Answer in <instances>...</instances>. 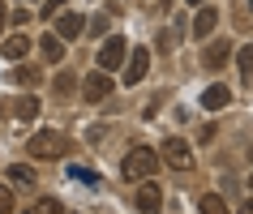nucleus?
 <instances>
[{"mask_svg": "<svg viewBox=\"0 0 253 214\" xmlns=\"http://www.w3.org/2000/svg\"><path fill=\"white\" fill-rule=\"evenodd\" d=\"M214 26H219V13H214L211 4H198V17H193V39H206Z\"/></svg>", "mask_w": 253, "mask_h": 214, "instance_id": "1a4fd4ad", "label": "nucleus"}, {"mask_svg": "<svg viewBox=\"0 0 253 214\" xmlns=\"http://www.w3.org/2000/svg\"><path fill=\"white\" fill-rule=\"evenodd\" d=\"M189 4H193V9H198V4H211V0H189Z\"/></svg>", "mask_w": 253, "mask_h": 214, "instance_id": "bb28decb", "label": "nucleus"}, {"mask_svg": "<svg viewBox=\"0 0 253 214\" xmlns=\"http://www.w3.org/2000/svg\"><path fill=\"white\" fill-rule=\"evenodd\" d=\"M202 214H227V201L219 197V193H206V197H202Z\"/></svg>", "mask_w": 253, "mask_h": 214, "instance_id": "dca6fc26", "label": "nucleus"}, {"mask_svg": "<svg viewBox=\"0 0 253 214\" xmlns=\"http://www.w3.org/2000/svg\"><path fill=\"white\" fill-rule=\"evenodd\" d=\"M9 180H13V184H35V172H30V167H22V163H13V167H9Z\"/></svg>", "mask_w": 253, "mask_h": 214, "instance_id": "f3484780", "label": "nucleus"}, {"mask_svg": "<svg viewBox=\"0 0 253 214\" xmlns=\"http://www.w3.org/2000/svg\"><path fill=\"white\" fill-rule=\"evenodd\" d=\"M155 167H159V154H155L150 146H133L129 154H125V163H120L125 180H150Z\"/></svg>", "mask_w": 253, "mask_h": 214, "instance_id": "f03ea898", "label": "nucleus"}, {"mask_svg": "<svg viewBox=\"0 0 253 214\" xmlns=\"http://www.w3.org/2000/svg\"><path fill=\"white\" fill-rule=\"evenodd\" d=\"M13 81H17V86H35V81H39V69H30V65L13 69Z\"/></svg>", "mask_w": 253, "mask_h": 214, "instance_id": "a211bd4d", "label": "nucleus"}, {"mask_svg": "<svg viewBox=\"0 0 253 214\" xmlns=\"http://www.w3.org/2000/svg\"><path fill=\"white\" fill-rule=\"evenodd\" d=\"M227 56H232V43H227V39L211 43V47H206V69H223V65H227Z\"/></svg>", "mask_w": 253, "mask_h": 214, "instance_id": "ddd939ff", "label": "nucleus"}, {"mask_svg": "<svg viewBox=\"0 0 253 214\" xmlns=\"http://www.w3.org/2000/svg\"><path fill=\"white\" fill-rule=\"evenodd\" d=\"M163 163L176 167V172H189V167H193V150H189V142H185L180 133L163 137Z\"/></svg>", "mask_w": 253, "mask_h": 214, "instance_id": "7ed1b4c3", "label": "nucleus"}, {"mask_svg": "<svg viewBox=\"0 0 253 214\" xmlns=\"http://www.w3.org/2000/svg\"><path fill=\"white\" fill-rule=\"evenodd\" d=\"M13 116H17V120H35V116H39V99H30V94H26V99H17Z\"/></svg>", "mask_w": 253, "mask_h": 214, "instance_id": "4468645a", "label": "nucleus"}, {"mask_svg": "<svg viewBox=\"0 0 253 214\" xmlns=\"http://www.w3.org/2000/svg\"><path fill=\"white\" fill-rule=\"evenodd\" d=\"M4 22H9V13H4V0H0V30H4Z\"/></svg>", "mask_w": 253, "mask_h": 214, "instance_id": "a878e982", "label": "nucleus"}, {"mask_svg": "<svg viewBox=\"0 0 253 214\" xmlns=\"http://www.w3.org/2000/svg\"><path fill=\"white\" fill-rule=\"evenodd\" d=\"M52 90H56V94H69V90H73V77H69V73H56Z\"/></svg>", "mask_w": 253, "mask_h": 214, "instance_id": "4be33fe9", "label": "nucleus"}, {"mask_svg": "<svg viewBox=\"0 0 253 214\" xmlns=\"http://www.w3.org/2000/svg\"><path fill=\"white\" fill-rule=\"evenodd\" d=\"M56 35L60 39H78V35H86V17L82 13H56Z\"/></svg>", "mask_w": 253, "mask_h": 214, "instance_id": "0eeeda50", "label": "nucleus"}, {"mask_svg": "<svg viewBox=\"0 0 253 214\" xmlns=\"http://www.w3.org/2000/svg\"><path fill=\"white\" fill-rule=\"evenodd\" d=\"M249 159H253V146H249Z\"/></svg>", "mask_w": 253, "mask_h": 214, "instance_id": "c85d7f7f", "label": "nucleus"}, {"mask_svg": "<svg viewBox=\"0 0 253 214\" xmlns=\"http://www.w3.org/2000/svg\"><path fill=\"white\" fill-rule=\"evenodd\" d=\"M65 4H69V0H43L39 13H43V17H56V13H65Z\"/></svg>", "mask_w": 253, "mask_h": 214, "instance_id": "412c9836", "label": "nucleus"}, {"mask_svg": "<svg viewBox=\"0 0 253 214\" xmlns=\"http://www.w3.org/2000/svg\"><path fill=\"white\" fill-rule=\"evenodd\" d=\"M107 94H112V73L94 69V73H86V77H82V99H86V103H103Z\"/></svg>", "mask_w": 253, "mask_h": 214, "instance_id": "20e7f679", "label": "nucleus"}, {"mask_svg": "<svg viewBox=\"0 0 253 214\" xmlns=\"http://www.w3.org/2000/svg\"><path fill=\"white\" fill-rule=\"evenodd\" d=\"M249 193H253V172H249Z\"/></svg>", "mask_w": 253, "mask_h": 214, "instance_id": "cd10ccee", "label": "nucleus"}, {"mask_svg": "<svg viewBox=\"0 0 253 214\" xmlns=\"http://www.w3.org/2000/svg\"><path fill=\"white\" fill-rule=\"evenodd\" d=\"M236 69H240V77H253V43H245L236 52Z\"/></svg>", "mask_w": 253, "mask_h": 214, "instance_id": "2eb2a0df", "label": "nucleus"}, {"mask_svg": "<svg viewBox=\"0 0 253 214\" xmlns=\"http://www.w3.org/2000/svg\"><path fill=\"white\" fill-rule=\"evenodd\" d=\"M69 150H73V142H69L60 129H43V133H35L26 142V154H30V159H65Z\"/></svg>", "mask_w": 253, "mask_h": 214, "instance_id": "f257e3e1", "label": "nucleus"}, {"mask_svg": "<svg viewBox=\"0 0 253 214\" xmlns=\"http://www.w3.org/2000/svg\"><path fill=\"white\" fill-rule=\"evenodd\" d=\"M22 4H26V0H22Z\"/></svg>", "mask_w": 253, "mask_h": 214, "instance_id": "c756f323", "label": "nucleus"}, {"mask_svg": "<svg viewBox=\"0 0 253 214\" xmlns=\"http://www.w3.org/2000/svg\"><path fill=\"white\" fill-rule=\"evenodd\" d=\"M39 47H43V60H47V65H60V60H65V39H60L56 30H52V35H43Z\"/></svg>", "mask_w": 253, "mask_h": 214, "instance_id": "9d476101", "label": "nucleus"}, {"mask_svg": "<svg viewBox=\"0 0 253 214\" xmlns=\"http://www.w3.org/2000/svg\"><path fill=\"white\" fill-rule=\"evenodd\" d=\"M159 201H163L159 184H150V180H142V188H137V210H142V214H159Z\"/></svg>", "mask_w": 253, "mask_h": 214, "instance_id": "6e6552de", "label": "nucleus"}, {"mask_svg": "<svg viewBox=\"0 0 253 214\" xmlns=\"http://www.w3.org/2000/svg\"><path fill=\"white\" fill-rule=\"evenodd\" d=\"M146 69H150V52L146 47H133L129 65H125V86H137V81L146 77Z\"/></svg>", "mask_w": 253, "mask_h": 214, "instance_id": "423d86ee", "label": "nucleus"}, {"mask_svg": "<svg viewBox=\"0 0 253 214\" xmlns=\"http://www.w3.org/2000/svg\"><path fill=\"white\" fill-rule=\"evenodd\" d=\"M236 214H253V197H249V201H240V210H236Z\"/></svg>", "mask_w": 253, "mask_h": 214, "instance_id": "393cba45", "label": "nucleus"}, {"mask_svg": "<svg viewBox=\"0 0 253 214\" xmlns=\"http://www.w3.org/2000/svg\"><path fill=\"white\" fill-rule=\"evenodd\" d=\"M232 103V90H227V86H211V90L202 94V107H206V111H219V107H227Z\"/></svg>", "mask_w": 253, "mask_h": 214, "instance_id": "f8f14e48", "label": "nucleus"}, {"mask_svg": "<svg viewBox=\"0 0 253 214\" xmlns=\"http://www.w3.org/2000/svg\"><path fill=\"white\" fill-rule=\"evenodd\" d=\"M0 214H13V188L0 184Z\"/></svg>", "mask_w": 253, "mask_h": 214, "instance_id": "aec40b11", "label": "nucleus"}, {"mask_svg": "<svg viewBox=\"0 0 253 214\" xmlns=\"http://www.w3.org/2000/svg\"><path fill=\"white\" fill-rule=\"evenodd\" d=\"M0 52L9 56V60H26V56H30V39H26V35H9V39L0 43Z\"/></svg>", "mask_w": 253, "mask_h": 214, "instance_id": "9b49d317", "label": "nucleus"}, {"mask_svg": "<svg viewBox=\"0 0 253 214\" xmlns=\"http://www.w3.org/2000/svg\"><path fill=\"white\" fill-rule=\"evenodd\" d=\"M73 180H82V184H99V176L86 172V167H73Z\"/></svg>", "mask_w": 253, "mask_h": 214, "instance_id": "b1692460", "label": "nucleus"}, {"mask_svg": "<svg viewBox=\"0 0 253 214\" xmlns=\"http://www.w3.org/2000/svg\"><path fill=\"white\" fill-rule=\"evenodd\" d=\"M86 30H90V35H103V30H107V17H103V13H94L90 22H86Z\"/></svg>", "mask_w": 253, "mask_h": 214, "instance_id": "5701e85b", "label": "nucleus"}, {"mask_svg": "<svg viewBox=\"0 0 253 214\" xmlns=\"http://www.w3.org/2000/svg\"><path fill=\"white\" fill-rule=\"evenodd\" d=\"M125 52H129V47H125V39H120V35H112V39L99 47V69H103V73H116V69L125 65Z\"/></svg>", "mask_w": 253, "mask_h": 214, "instance_id": "39448f33", "label": "nucleus"}, {"mask_svg": "<svg viewBox=\"0 0 253 214\" xmlns=\"http://www.w3.org/2000/svg\"><path fill=\"white\" fill-rule=\"evenodd\" d=\"M26 214H60V201H56V197H43V201H35Z\"/></svg>", "mask_w": 253, "mask_h": 214, "instance_id": "6ab92c4d", "label": "nucleus"}]
</instances>
